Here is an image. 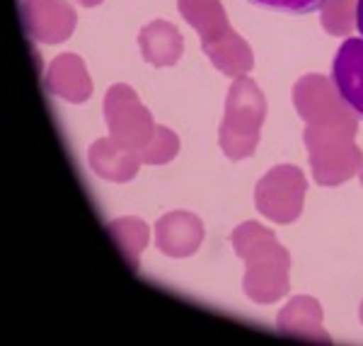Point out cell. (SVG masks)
Here are the masks:
<instances>
[{"mask_svg":"<svg viewBox=\"0 0 363 346\" xmlns=\"http://www.w3.org/2000/svg\"><path fill=\"white\" fill-rule=\"evenodd\" d=\"M233 250L245 262L242 289L250 301L269 305L289 293L291 255L277 240L274 230L257 221L240 223L233 230Z\"/></svg>","mask_w":363,"mask_h":346,"instance_id":"6da1fadb","label":"cell"},{"mask_svg":"<svg viewBox=\"0 0 363 346\" xmlns=\"http://www.w3.org/2000/svg\"><path fill=\"white\" fill-rule=\"evenodd\" d=\"M267 119V99L259 85L247 75L233 80L225 99V116L218 128L220 150L230 160H242L255 152Z\"/></svg>","mask_w":363,"mask_h":346,"instance_id":"7a4b0ae2","label":"cell"},{"mask_svg":"<svg viewBox=\"0 0 363 346\" xmlns=\"http://www.w3.org/2000/svg\"><path fill=\"white\" fill-rule=\"evenodd\" d=\"M356 131L344 126H308L303 140L310 152V169L320 186H337L359 174L363 152L356 145Z\"/></svg>","mask_w":363,"mask_h":346,"instance_id":"3957f363","label":"cell"},{"mask_svg":"<svg viewBox=\"0 0 363 346\" xmlns=\"http://www.w3.org/2000/svg\"><path fill=\"white\" fill-rule=\"evenodd\" d=\"M294 104L308 126H344L359 131V114L344 102L332 78L308 73L296 80Z\"/></svg>","mask_w":363,"mask_h":346,"instance_id":"277c9868","label":"cell"},{"mask_svg":"<svg viewBox=\"0 0 363 346\" xmlns=\"http://www.w3.org/2000/svg\"><path fill=\"white\" fill-rule=\"evenodd\" d=\"M308 182L301 167L277 165L257 182L255 203L262 216L274 223H294L303 211Z\"/></svg>","mask_w":363,"mask_h":346,"instance_id":"5b68a950","label":"cell"},{"mask_svg":"<svg viewBox=\"0 0 363 346\" xmlns=\"http://www.w3.org/2000/svg\"><path fill=\"white\" fill-rule=\"evenodd\" d=\"M104 119H107L109 133L119 143L131 145L140 150L150 140L155 131V121L150 109L138 99L136 90L119 83L112 85L104 95Z\"/></svg>","mask_w":363,"mask_h":346,"instance_id":"8992f818","label":"cell"},{"mask_svg":"<svg viewBox=\"0 0 363 346\" xmlns=\"http://www.w3.org/2000/svg\"><path fill=\"white\" fill-rule=\"evenodd\" d=\"M20 17L29 39L42 44H61L73 34L78 15L66 0H25Z\"/></svg>","mask_w":363,"mask_h":346,"instance_id":"52a82bcc","label":"cell"},{"mask_svg":"<svg viewBox=\"0 0 363 346\" xmlns=\"http://www.w3.org/2000/svg\"><path fill=\"white\" fill-rule=\"evenodd\" d=\"M203 223L189 211H172L155 223V247L167 257L182 260L201 247Z\"/></svg>","mask_w":363,"mask_h":346,"instance_id":"ba28073f","label":"cell"},{"mask_svg":"<svg viewBox=\"0 0 363 346\" xmlns=\"http://www.w3.org/2000/svg\"><path fill=\"white\" fill-rule=\"evenodd\" d=\"M332 83L344 102L363 119V37H349L332 61Z\"/></svg>","mask_w":363,"mask_h":346,"instance_id":"9c48e42d","label":"cell"},{"mask_svg":"<svg viewBox=\"0 0 363 346\" xmlns=\"http://www.w3.org/2000/svg\"><path fill=\"white\" fill-rule=\"evenodd\" d=\"M87 160L97 177L109 182H128L140 169V152L131 145L119 143L116 138H97L87 150Z\"/></svg>","mask_w":363,"mask_h":346,"instance_id":"30bf717a","label":"cell"},{"mask_svg":"<svg viewBox=\"0 0 363 346\" xmlns=\"http://www.w3.org/2000/svg\"><path fill=\"white\" fill-rule=\"evenodd\" d=\"M44 85L51 95L66 102H85L92 95V80L87 75L83 58L75 54H61L49 63L44 73Z\"/></svg>","mask_w":363,"mask_h":346,"instance_id":"8fae6325","label":"cell"},{"mask_svg":"<svg viewBox=\"0 0 363 346\" xmlns=\"http://www.w3.org/2000/svg\"><path fill=\"white\" fill-rule=\"evenodd\" d=\"M277 327L286 337H296L303 342L330 344V334L322 325V305L313 296H296L277 318Z\"/></svg>","mask_w":363,"mask_h":346,"instance_id":"7c38bea8","label":"cell"},{"mask_svg":"<svg viewBox=\"0 0 363 346\" xmlns=\"http://www.w3.org/2000/svg\"><path fill=\"white\" fill-rule=\"evenodd\" d=\"M138 46L140 54L148 63L162 68L174 66L179 61L182 51H184V42H182L179 29L167 20H153L138 32Z\"/></svg>","mask_w":363,"mask_h":346,"instance_id":"4fadbf2b","label":"cell"},{"mask_svg":"<svg viewBox=\"0 0 363 346\" xmlns=\"http://www.w3.org/2000/svg\"><path fill=\"white\" fill-rule=\"evenodd\" d=\"M201 49H203V54L208 56V61L213 63L220 73L230 75V78L247 75L252 66H255V54H252L250 44L245 42L233 27L220 34L218 39L201 42Z\"/></svg>","mask_w":363,"mask_h":346,"instance_id":"5bb4252c","label":"cell"},{"mask_svg":"<svg viewBox=\"0 0 363 346\" xmlns=\"http://www.w3.org/2000/svg\"><path fill=\"white\" fill-rule=\"evenodd\" d=\"M179 15L199 32L201 42L218 39L230 29L228 15L220 0H177Z\"/></svg>","mask_w":363,"mask_h":346,"instance_id":"9a60e30c","label":"cell"},{"mask_svg":"<svg viewBox=\"0 0 363 346\" xmlns=\"http://www.w3.org/2000/svg\"><path fill=\"white\" fill-rule=\"evenodd\" d=\"M107 230L112 240L116 242V247L121 250L124 260L131 264V269H138V257L143 247L148 245L150 238V228L145 225L140 218L126 216V218H116L107 223Z\"/></svg>","mask_w":363,"mask_h":346,"instance_id":"2e32d148","label":"cell"},{"mask_svg":"<svg viewBox=\"0 0 363 346\" xmlns=\"http://www.w3.org/2000/svg\"><path fill=\"white\" fill-rule=\"evenodd\" d=\"M356 3L359 0H322L320 25L332 37H349L356 27Z\"/></svg>","mask_w":363,"mask_h":346,"instance_id":"e0dca14e","label":"cell"},{"mask_svg":"<svg viewBox=\"0 0 363 346\" xmlns=\"http://www.w3.org/2000/svg\"><path fill=\"white\" fill-rule=\"evenodd\" d=\"M138 152L143 157V162H148V165H165L179 152V138L172 128L155 126L153 136Z\"/></svg>","mask_w":363,"mask_h":346,"instance_id":"ac0fdd59","label":"cell"},{"mask_svg":"<svg viewBox=\"0 0 363 346\" xmlns=\"http://www.w3.org/2000/svg\"><path fill=\"white\" fill-rule=\"evenodd\" d=\"M247 3L257 5V8L277 10V13L310 15V13H315V10H320L322 0H247Z\"/></svg>","mask_w":363,"mask_h":346,"instance_id":"d6986e66","label":"cell"},{"mask_svg":"<svg viewBox=\"0 0 363 346\" xmlns=\"http://www.w3.org/2000/svg\"><path fill=\"white\" fill-rule=\"evenodd\" d=\"M356 27H359V32L363 34V0L356 3Z\"/></svg>","mask_w":363,"mask_h":346,"instance_id":"ffe728a7","label":"cell"},{"mask_svg":"<svg viewBox=\"0 0 363 346\" xmlns=\"http://www.w3.org/2000/svg\"><path fill=\"white\" fill-rule=\"evenodd\" d=\"M75 3L85 5V8H95V5H99V3H102V0H75Z\"/></svg>","mask_w":363,"mask_h":346,"instance_id":"44dd1931","label":"cell"},{"mask_svg":"<svg viewBox=\"0 0 363 346\" xmlns=\"http://www.w3.org/2000/svg\"><path fill=\"white\" fill-rule=\"evenodd\" d=\"M359 179H361V184H363V165H361V169H359Z\"/></svg>","mask_w":363,"mask_h":346,"instance_id":"7402d4cb","label":"cell"},{"mask_svg":"<svg viewBox=\"0 0 363 346\" xmlns=\"http://www.w3.org/2000/svg\"><path fill=\"white\" fill-rule=\"evenodd\" d=\"M359 315H361V322H363V303H361V313Z\"/></svg>","mask_w":363,"mask_h":346,"instance_id":"603a6c76","label":"cell"}]
</instances>
